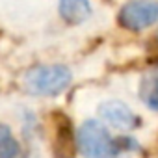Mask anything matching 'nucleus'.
Listing matches in <instances>:
<instances>
[{
  "label": "nucleus",
  "instance_id": "obj_2",
  "mask_svg": "<svg viewBox=\"0 0 158 158\" xmlns=\"http://www.w3.org/2000/svg\"><path fill=\"white\" fill-rule=\"evenodd\" d=\"M73 80L69 67L61 63L50 65H35L24 76V88L32 95L39 97H52L61 93Z\"/></svg>",
  "mask_w": 158,
  "mask_h": 158
},
{
  "label": "nucleus",
  "instance_id": "obj_7",
  "mask_svg": "<svg viewBox=\"0 0 158 158\" xmlns=\"http://www.w3.org/2000/svg\"><path fill=\"white\" fill-rule=\"evenodd\" d=\"M139 97L147 108L158 112V69L143 74L139 84Z\"/></svg>",
  "mask_w": 158,
  "mask_h": 158
},
{
  "label": "nucleus",
  "instance_id": "obj_3",
  "mask_svg": "<svg viewBox=\"0 0 158 158\" xmlns=\"http://www.w3.org/2000/svg\"><path fill=\"white\" fill-rule=\"evenodd\" d=\"M119 24L130 32H141L158 21L156 0H130L119 10Z\"/></svg>",
  "mask_w": 158,
  "mask_h": 158
},
{
  "label": "nucleus",
  "instance_id": "obj_8",
  "mask_svg": "<svg viewBox=\"0 0 158 158\" xmlns=\"http://www.w3.org/2000/svg\"><path fill=\"white\" fill-rule=\"evenodd\" d=\"M21 152L19 141L11 136L6 125H0V158H17Z\"/></svg>",
  "mask_w": 158,
  "mask_h": 158
},
{
  "label": "nucleus",
  "instance_id": "obj_5",
  "mask_svg": "<svg viewBox=\"0 0 158 158\" xmlns=\"http://www.w3.org/2000/svg\"><path fill=\"white\" fill-rule=\"evenodd\" d=\"M54 156L56 158H76V132L69 117L65 115H60L56 123Z\"/></svg>",
  "mask_w": 158,
  "mask_h": 158
},
{
  "label": "nucleus",
  "instance_id": "obj_1",
  "mask_svg": "<svg viewBox=\"0 0 158 158\" xmlns=\"http://www.w3.org/2000/svg\"><path fill=\"white\" fill-rule=\"evenodd\" d=\"M76 143L84 158H117L121 152L117 139H114L106 127L97 119H88L80 125Z\"/></svg>",
  "mask_w": 158,
  "mask_h": 158
},
{
  "label": "nucleus",
  "instance_id": "obj_4",
  "mask_svg": "<svg viewBox=\"0 0 158 158\" xmlns=\"http://www.w3.org/2000/svg\"><path fill=\"white\" fill-rule=\"evenodd\" d=\"M99 115L104 123L117 130H132L138 125L134 112L121 101H106L99 106Z\"/></svg>",
  "mask_w": 158,
  "mask_h": 158
},
{
  "label": "nucleus",
  "instance_id": "obj_6",
  "mask_svg": "<svg viewBox=\"0 0 158 158\" xmlns=\"http://www.w3.org/2000/svg\"><path fill=\"white\" fill-rule=\"evenodd\" d=\"M58 11L63 21L69 24H80L89 19L91 15V4L89 0H60Z\"/></svg>",
  "mask_w": 158,
  "mask_h": 158
}]
</instances>
